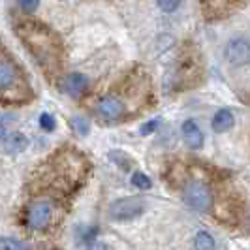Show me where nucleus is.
<instances>
[{
	"label": "nucleus",
	"instance_id": "4468645a",
	"mask_svg": "<svg viewBox=\"0 0 250 250\" xmlns=\"http://www.w3.org/2000/svg\"><path fill=\"white\" fill-rule=\"evenodd\" d=\"M214 239L211 233H207V231H200L198 235H196V241H194V249L196 250H214Z\"/></svg>",
	"mask_w": 250,
	"mask_h": 250
},
{
	"label": "nucleus",
	"instance_id": "4be33fe9",
	"mask_svg": "<svg viewBox=\"0 0 250 250\" xmlns=\"http://www.w3.org/2000/svg\"><path fill=\"white\" fill-rule=\"evenodd\" d=\"M88 250H111L109 249V245H105V243H92Z\"/></svg>",
	"mask_w": 250,
	"mask_h": 250
},
{
	"label": "nucleus",
	"instance_id": "a211bd4d",
	"mask_svg": "<svg viewBox=\"0 0 250 250\" xmlns=\"http://www.w3.org/2000/svg\"><path fill=\"white\" fill-rule=\"evenodd\" d=\"M156 2H158V8L164 13H173L181 4V0H156Z\"/></svg>",
	"mask_w": 250,
	"mask_h": 250
},
{
	"label": "nucleus",
	"instance_id": "1a4fd4ad",
	"mask_svg": "<svg viewBox=\"0 0 250 250\" xmlns=\"http://www.w3.org/2000/svg\"><path fill=\"white\" fill-rule=\"evenodd\" d=\"M226 59L229 64H249L250 62V42L247 40H231L226 45Z\"/></svg>",
	"mask_w": 250,
	"mask_h": 250
},
{
	"label": "nucleus",
	"instance_id": "20e7f679",
	"mask_svg": "<svg viewBox=\"0 0 250 250\" xmlns=\"http://www.w3.org/2000/svg\"><path fill=\"white\" fill-rule=\"evenodd\" d=\"M183 200L194 211L205 213L213 207V190L203 181V177H188L183 183Z\"/></svg>",
	"mask_w": 250,
	"mask_h": 250
},
{
	"label": "nucleus",
	"instance_id": "ddd939ff",
	"mask_svg": "<svg viewBox=\"0 0 250 250\" xmlns=\"http://www.w3.org/2000/svg\"><path fill=\"white\" fill-rule=\"evenodd\" d=\"M26 145H28V139H26L25 134L15 132V134H12L10 138L6 139L4 149L8 150V152H21L23 149H26Z\"/></svg>",
	"mask_w": 250,
	"mask_h": 250
},
{
	"label": "nucleus",
	"instance_id": "6e6552de",
	"mask_svg": "<svg viewBox=\"0 0 250 250\" xmlns=\"http://www.w3.org/2000/svg\"><path fill=\"white\" fill-rule=\"evenodd\" d=\"M249 0H200L201 12L207 19H222L241 8Z\"/></svg>",
	"mask_w": 250,
	"mask_h": 250
},
{
	"label": "nucleus",
	"instance_id": "f8f14e48",
	"mask_svg": "<svg viewBox=\"0 0 250 250\" xmlns=\"http://www.w3.org/2000/svg\"><path fill=\"white\" fill-rule=\"evenodd\" d=\"M233 123H235L233 113L229 111V109H220V111L213 117V123H211V126H213L214 132L222 134V132H226V130H229V128L233 126Z\"/></svg>",
	"mask_w": 250,
	"mask_h": 250
},
{
	"label": "nucleus",
	"instance_id": "9d476101",
	"mask_svg": "<svg viewBox=\"0 0 250 250\" xmlns=\"http://www.w3.org/2000/svg\"><path fill=\"white\" fill-rule=\"evenodd\" d=\"M61 87H62V90L66 94L77 98V96H81L87 90L88 79L83 74H68L61 79Z\"/></svg>",
	"mask_w": 250,
	"mask_h": 250
},
{
	"label": "nucleus",
	"instance_id": "39448f33",
	"mask_svg": "<svg viewBox=\"0 0 250 250\" xmlns=\"http://www.w3.org/2000/svg\"><path fill=\"white\" fill-rule=\"evenodd\" d=\"M59 213V207H57V201L53 198H40V200H34L28 209H26V226L32 228V229H47L55 216Z\"/></svg>",
	"mask_w": 250,
	"mask_h": 250
},
{
	"label": "nucleus",
	"instance_id": "0eeeda50",
	"mask_svg": "<svg viewBox=\"0 0 250 250\" xmlns=\"http://www.w3.org/2000/svg\"><path fill=\"white\" fill-rule=\"evenodd\" d=\"M145 203L141 198H121V200L113 201L109 207V216L117 222H128L138 218L143 213Z\"/></svg>",
	"mask_w": 250,
	"mask_h": 250
},
{
	"label": "nucleus",
	"instance_id": "6ab92c4d",
	"mask_svg": "<svg viewBox=\"0 0 250 250\" xmlns=\"http://www.w3.org/2000/svg\"><path fill=\"white\" fill-rule=\"evenodd\" d=\"M40 126H42L45 132H53L57 123H55V119L51 117L49 113H42V117H40Z\"/></svg>",
	"mask_w": 250,
	"mask_h": 250
},
{
	"label": "nucleus",
	"instance_id": "9b49d317",
	"mask_svg": "<svg viewBox=\"0 0 250 250\" xmlns=\"http://www.w3.org/2000/svg\"><path fill=\"white\" fill-rule=\"evenodd\" d=\"M181 132H183L185 143H187L190 149H201L203 147V134H201L200 126L196 125L194 121H190V119L185 121Z\"/></svg>",
	"mask_w": 250,
	"mask_h": 250
},
{
	"label": "nucleus",
	"instance_id": "b1692460",
	"mask_svg": "<svg viewBox=\"0 0 250 250\" xmlns=\"http://www.w3.org/2000/svg\"><path fill=\"white\" fill-rule=\"evenodd\" d=\"M249 102H250V96H249Z\"/></svg>",
	"mask_w": 250,
	"mask_h": 250
},
{
	"label": "nucleus",
	"instance_id": "f03ea898",
	"mask_svg": "<svg viewBox=\"0 0 250 250\" xmlns=\"http://www.w3.org/2000/svg\"><path fill=\"white\" fill-rule=\"evenodd\" d=\"M32 98V88L23 70L8 53L0 49V104H26Z\"/></svg>",
	"mask_w": 250,
	"mask_h": 250
},
{
	"label": "nucleus",
	"instance_id": "7ed1b4c3",
	"mask_svg": "<svg viewBox=\"0 0 250 250\" xmlns=\"http://www.w3.org/2000/svg\"><path fill=\"white\" fill-rule=\"evenodd\" d=\"M203 79V59L196 45H183L177 57L175 70H173V87L177 90H188V88L200 85Z\"/></svg>",
	"mask_w": 250,
	"mask_h": 250
},
{
	"label": "nucleus",
	"instance_id": "f3484780",
	"mask_svg": "<svg viewBox=\"0 0 250 250\" xmlns=\"http://www.w3.org/2000/svg\"><path fill=\"white\" fill-rule=\"evenodd\" d=\"M72 126H74V130L77 134H81V136H87L88 134V121L87 119H83V117H75L74 121H72Z\"/></svg>",
	"mask_w": 250,
	"mask_h": 250
},
{
	"label": "nucleus",
	"instance_id": "2eb2a0df",
	"mask_svg": "<svg viewBox=\"0 0 250 250\" xmlns=\"http://www.w3.org/2000/svg\"><path fill=\"white\" fill-rule=\"evenodd\" d=\"M0 250H28L25 243L13 237H0Z\"/></svg>",
	"mask_w": 250,
	"mask_h": 250
},
{
	"label": "nucleus",
	"instance_id": "423d86ee",
	"mask_svg": "<svg viewBox=\"0 0 250 250\" xmlns=\"http://www.w3.org/2000/svg\"><path fill=\"white\" fill-rule=\"evenodd\" d=\"M96 115L104 121H121L128 115V100H126L125 90L117 92H107L100 100L96 102L94 107Z\"/></svg>",
	"mask_w": 250,
	"mask_h": 250
},
{
	"label": "nucleus",
	"instance_id": "412c9836",
	"mask_svg": "<svg viewBox=\"0 0 250 250\" xmlns=\"http://www.w3.org/2000/svg\"><path fill=\"white\" fill-rule=\"evenodd\" d=\"M158 126H160V123H158L156 119H152V121H149V123H145V125L141 126V130H139V132H141L143 136H149V134H152V132H156V128H158Z\"/></svg>",
	"mask_w": 250,
	"mask_h": 250
},
{
	"label": "nucleus",
	"instance_id": "f257e3e1",
	"mask_svg": "<svg viewBox=\"0 0 250 250\" xmlns=\"http://www.w3.org/2000/svg\"><path fill=\"white\" fill-rule=\"evenodd\" d=\"M15 32L49 79L61 75L64 64V49L61 38L53 28L36 19L26 17L17 21Z\"/></svg>",
	"mask_w": 250,
	"mask_h": 250
},
{
	"label": "nucleus",
	"instance_id": "5701e85b",
	"mask_svg": "<svg viewBox=\"0 0 250 250\" xmlns=\"http://www.w3.org/2000/svg\"><path fill=\"white\" fill-rule=\"evenodd\" d=\"M4 138H6V128L0 125V139H4Z\"/></svg>",
	"mask_w": 250,
	"mask_h": 250
},
{
	"label": "nucleus",
	"instance_id": "aec40b11",
	"mask_svg": "<svg viewBox=\"0 0 250 250\" xmlns=\"http://www.w3.org/2000/svg\"><path fill=\"white\" fill-rule=\"evenodd\" d=\"M17 4H19V8H21L25 13H32L38 10L40 0H17Z\"/></svg>",
	"mask_w": 250,
	"mask_h": 250
},
{
	"label": "nucleus",
	"instance_id": "dca6fc26",
	"mask_svg": "<svg viewBox=\"0 0 250 250\" xmlns=\"http://www.w3.org/2000/svg\"><path fill=\"white\" fill-rule=\"evenodd\" d=\"M132 185L138 187L139 190H149V188L152 187V181L149 179V175H145V173H141V171H136V173L132 175Z\"/></svg>",
	"mask_w": 250,
	"mask_h": 250
}]
</instances>
